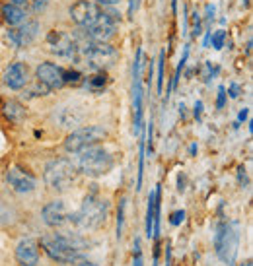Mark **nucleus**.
Masks as SVG:
<instances>
[{
  "label": "nucleus",
  "instance_id": "obj_1",
  "mask_svg": "<svg viewBox=\"0 0 253 266\" xmlns=\"http://www.w3.org/2000/svg\"><path fill=\"white\" fill-rule=\"evenodd\" d=\"M41 247L53 261L76 263L84 257L88 243L76 233H49L41 239Z\"/></svg>",
  "mask_w": 253,
  "mask_h": 266
},
{
  "label": "nucleus",
  "instance_id": "obj_2",
  "mask_svg": "<svg viewBox=\"0 0 253 266\" xmlns=\"http://www.w3.org/2000/svg\"><path fill=\"white\" fill-rule=\"evenodd\" d=\"M109 216V200L101 198L98 193L86 194L80 210L76 214H70L68 221L78 229H100L107 221Z\"/></svg>",
  "mask_w": 253,
  "mask_h": 266
},
{
  "label": "nucleus",
  "instance_id": "obj_3",
  "mask_svg": "<svg viewBox=\"0 0 253 266\" xmlns=\"http://www.w3.org/2000/svg\"><path fill=\"white\" fill-rule=\"evenodd\" d=\"M115 165L113 156L101 148V146H88L84 150L78 152V160H76V169L78 173H84L88 177H101L107 175Z\"/></svg>",
  "mask_w": 253,
  "mask_h": 266
},
{
  "label": "nucleus",
  "instance_id": "obj_4",
  "mask_svg": "<svg viewBox=\"0 0 253 266\" xmlns=\"http://www.w3.org/2000/svg\"><path fill=\"white\" fill-rule=\"evenodd\" d=\"M43 179H45V185L49 187L51 191L64 193L78 179L76 163L72 160H68V158H56V160L49 161L45 171H43Z\"/></svg>",
  "mask_w": 253,
  "mask_h": 266
},
{
  "label": "nucleus",
  "instance_id": "obj_5",
  "mask_svg": "<svg viewBox=\"0 0 253 266\" xmlns=\"http://www.w3.org/2000/svg\"><path fill=\"white\" fill-rule=\"evenodd\" d=\"M238 247H240V229H238V223L220 221L216 225V233H214V251H216V257L224 265L234 266V261L238 257Z\"/></svg>",
  "mask_w": 253,
  "mask_h": 266
},
{
  "label": "nucleus",
  "instance_id": "obj_6",
  "mask_svg": "<svg viewBox=\"0 0 253 266\" xmlns=\"http://www.w3.org/2000/svg\"><path fill=\"white\" fill-rule=\"evenodd\" d=\"M107 136V130L100 126V124H88V126H80L76 130H72L66 140H64V150L68 154H78L80 150L88 148V146H94L101 142L103 138Z\"/></svg>",
  "mask_w": 253,
  "mask_h": 266
},
{
  "label": "nucleus",
  "instance_id": "obj_7",
  "mask_svg": "<svg viewBox=\"0 0 253 266\" xmlns=\"http://www.w3.org/2000/svg\"><path fill=\"white\" fill-rule=\"evenodd\" d=\"M142 47L137 49V56L133 62V111H135V132L141 134L142 128V99H144V90H142Z\"/></svg>",
  "mask_w": 253,
  "mask_h": 266
},
{
  "label": "nucleus",
  "instance_id": "obj_8",
  "mask_svg": "<svg viewBox=\"0 0 253 266\" xmlns=\"http://www.w3.org/2000/svg\"><path fill=\"white\" fill-rule=\"evenodd\" d=\"M47 47L53 54L60 56V58H72L76 60V53H78V45H76V39L62 31V29H51L47 33Z\"/></svg>",
  "mask_w": 253,
  "mask_h": 266
},
{
  "label": "nucleus",
  "instance_id": "obj_9",
  "mask_svg": "<svg viewBox=\"0 0 253 266\" xmlns=\"http://www.w3.org/2000/svg\"><path fill=\"white\" fill-rule=\"evenodd\" d=\"M100 14H101V6H98V4L92 2V0H76V2L68 8L70 20H72L78 27H82V29L90 27V25L100 18Z\"/></svg>",
  "mask_w": 253,
  "mask_h": 266
},
{
  "label": "nucleus",
  "instance_id": "obj_10",
  "mask_svg": "<svg viewBox=\"0 0 253 266\" xmlns=\"http://www.w3.org/2000/svg\"><path fill=\"white\" fill-rule=\"evenodd\" d=\"M35 80L51 92L60 90V88H64V68L51 62V60L39 62L35 68Z\"/></svg>",
  "mask_w": 253,
  "mask_h": 266
},
{
  "label": "nucleus",
  "instance_id": "obj_11",
  "mask_svg": "<svg viewBox=\"0 0 253 266\" xmlns=\"http://www.w3.org/2000/svg\"><path fill=\"white\" fill-rule=\"evenodd\" d=\"M6 183H8V187H10L14 193H18V194L33 193L35 187H37V179H35L29 171H26L24 167H20V165L8 167V171H6Z\"/></svg>",
  "mask_w": 253,
  "mask_h": 266
},
{
  "label": "nucleus",
  "instance_id": "obj_12",
  "mask_svg": "<svg viewBox=\"0 0 253 266\" xmlns=\"http://www.w3.org/2000/svg\"><path fill=\"white\" fill-rule=\"evenodd\" d=\"M37 31H39V22L26 20L20 27H10V31L6 33V39L14 49H24L35 41Z\"/></svg>",
  "mask_w": 253,
  "mask_h": 266
},
{
  "label": "nucleus",
  "instance_id": "obj_13",
  "mask_svg": "<svg viewBox=\"0 0 253 266\" xmlns=\"http://www.w3.org/2000/svg\"><path fill=\"white\" fill-rule=\"evenodd\" d=\"M2 82L10 90H24L29 84V68L26 62H10L2 74Z\"/></svg>",
  "mask_w": 253,
  "mask_h": 266
},
{
  "label": "nucleus",
  "instance_id": "obj_14",
  "mask_svg": "<svg viewBox=\"0 0 253 266\" xmlns=\"http://www.w3.org/2000/svg\"><path fill=\"white\" fill-rule=\"evenodd\" d=\"M41 218H43L45 225H49V227H62L64 223H68L70 214H68L66 204L62 200H51L43 206Z\"/></svg>",
  "mask_w": 253,
  "mask_h": 266
},
{
  "label": "nucleus",
  "instance_id": "obj_15",
  "mask_svg": "<svg viewBox=\"0 0 253 266\" xmlns=\"http://www.w3.org/2000/svg\"><path fill=\"white\" fill-rule=\"evenodd\" d=\"M16 261L20 266H37L39 263V243L31 237H26L16 247Z\"/></svg>",
  "mask_w": 253,
  "mask_h": 266
},
{
  "label": "nucleus",
  "instance_id": "obj_16",
  "mask_svg": "<svg viewBox=\"0 0 253 266\" xmlns=\"http://www.w3.org/2000/svg\"><path fill=\"white\" fill-rule=\"evenodd\" d=\"M0 18H2V22H4L8 27H20V25L28 20L24 8H22V6H16V4H10V2H6V4L0 6Z\"/></svg>",
  "mask_w": 253,
  "mask_h": 266
},
{
  "label": "nucleus",
  "instance_id": "obj_17",
  "mask_svg": "<svg viewBox=\"0 0 253 266\" xmlns=\"http://www.w3.org/2000/svg\"><path fill=\"white\" fill-rule=\"evenodd\" d=\"M2 115L6 117V121H10V122H14V124H20V122L26 119L28 111H26V107L22 105L20 101L10 99V101H4V105H2Z\"/></svg>",
  "mask_w": 253,
  "mask_h": 266
},
{
  "label": "nucleus",
  "instance_id": "obj_18",
  "mask_svg": "<svg viewBox=\"0 0 253 266\" xmlns=\"http://www.w3.org/2000/svg\"><path fill=\"white\" fill-rule=\"evenodd\" d=\"M160 187H156L148 194V206H146V237H152V225H154V216H156V198H158Z\"/></svg>",
  "mask_w": 253,
  "mask_h": 266
},
{
  "label": "nucleus",
  "instance_id": "obj_19",
  "mask_svg": "<svg viewBox=\"0 0 253 266\" xmlns=\"http://www.w3.org/2000/svg\"><path fill=\"white\" fill-rule=\"evenodd\" d=\"M187 58H189V45H185V47H183V54H181V60H179V64H177V68H175V74H173V80H171L169 92H173V90L179 86V78H181V72H183V68H185Z\"/></svg>",
  "mask_w": 253,
  "mask_h": 266
},
{
  "label": "nucleus",
  "instance_id": "obj_20",
  "mask_svg": "<svg viewBox=\"0 0 253 266\" xmlns=\"http://www.w3.org/2000/svg\"><path fill=\"white\" fill-rule=\"evenodd\" d=\"M164 64H166V49L158 56V76H156V94H164Z\"/></svg>",
  "mask_w": 253,
  "mask_h": 266
},
{
  "label": "nucleus",
  "instance_id": "obj_21",
  "mask_svg": "<svg viewBox=\"0 0 253 266\" xmlns=\"http://www.w3.org/2000/svg\"><path fill=\"white\" fill-rule=\"evenodd\" d=\"M105 84H107V76H105L103 70H98L94 76L88 78V86H90L94 92H101V90L105 88Z\"/></svg>",
  "mask_w": 253,
  "mask_h": 266
},
{
  "label": "nucleus",
  "instance_id": "obj_22",
  "mask_svg": "<svg viewBox=\"0 0 253 266\" xmlns=\"http://www.w3.org/2000/svg\"><path fill=\"white\" fill-rule=\"evenodd\" d=\"M139 177H137V191L142 187V175H144V158H146V142L141 140V150H139Z\"/></svg>",
  "mask_w": 253,
  "mask_h": 266
},
{
  "label": "nucleus",
  "instance_id": "obj_23",
  "mask_svg": "<svg viewBox=\"0 0 253 266\" xmlns=\"http://www.w3.org/2000/svg\"><path fill=\"white\" fill-rule=\"evenodd\" d=\"M224 43H226V31H224V29H216L214 33H210L208 45H212L214 51H222Z\"/></svg>",
  "mask_w": 253,
  "mask_h": 266
},
{
  "label": "nucleus",
  "instance_id": "obj_24",
  "mask_svg": "<svg viewBox=\"0 0 253 266\" xmlns=\"http://www.w3.org/2000/svg\"><path fill=\"white\" fill-rule=\"evenodd\" d=\"M82 82V74L74 68H64V86H78Z\"/></svg>",
  "mask_w": 253,
  "mask_h": 266
},
{
  "label": "nucleus",
  "instance_id": "obj_25",
  "mask_svg": "<svg viewBox=\"0 0 253 266\" xmlns=\"http://www.w3.org/2000/svg\"><path fill=\"white\" fill-rule=\"evenodd\" d=\"M218 66H212V62H204V68H202V78H204V82L208 84L212 78H216L218 76Z\"/></svg>",
  "mask_w": 253,
  "mask_h": 266
},
{
  "label": "nucleus",
  "instance_id": "obj_26",
  "mask_svg": "<svg viewBox=\"0 0 253 266\" xmlns=\"http://www.w3.org/2000/svg\"><path fill=\"white\" fill-rule=\"evenodd\" d=\"M125 198H121V202H119V218H117V237L121 239V235H123V225H125Z\"/></svg>",
  "mask_w": 253,
  "mask_h": 266
},
{
  "label": "nucleus",
  "instance_id": "obj_27",
  "mask_svg": "<svg viewBox=\"0 0 253 266\" xmlns=\"http://www.w3.org/2000/svg\"><path fill=\"white\" fill-rule=\"evenodd\" d=\"M201 33H202V20H201V14L193 12V31H191V35H193V37H199Z\"/></svg>",
  "mask_w": 253,
  "mask_h": 266
},
{
  "label": "nucleus",
  "instance_id": "obj_28",
  "mask_svg": "<svg viewBox=\"0 0 253 266\" xmlns=\"http://www.w3.org/2000/svg\"><path fill=\"white\" fill-rule=\"evenodd\" d=\"M29 4H31V10L35 14H43L49 6V0H29Z\"/></svg>",
  "mask_w": 253,
  "mask_h": 266
},
{
  "label": "nucleus",
  "instance_id": "obj_29",
  "mask_svg": "<svg viewBox=\"0 0 253 266\" xmlns=\"http://www.w3.org/2000/svg\"><path fill=\"white\" fill-rule=\"evenodd\" d=\"M133 266H144V261H142V251H141V241L135 239V263Z\"/></svg>",
  "mask_w": 253,
  "mask_h": 266
},
{
  "label": "nucleus",
  "instance_id": "obj_30",
  "mask_svg": "<svg viewBox=\"0 0 253 266\" xmlns=\"http://www.w3.org/2000/svg\"><path fill=\"white\" fill-rule=\"evenodd\" d=\"M226 97H228L226 88L220 86V88H218V97H216V109H224V105H226Z\"/></svg>",
  "mask_w": 253,
  "mask_h": 266
},
{
  "label": "nucleus",
  "instance_id": "obj_31",
  "mask_svg": "<svg viewBox=\"0 0 253 266\" xmlns=\"http://www.w3.org/2000/svg\"><path fill=\"white\" fill-rule=\"evenodd\" d=\"M183 219H185V212H183V210H177V212H173L169 216V223H171V225H179Z\"/></svg>",
  "mask_w": 253,
  "mask_h": 266
},
{
  "label": "nucleus",
  "instance_id": "obj_32",
  "mask_svg": "<svg viewBox=\"0 0 253 266\" xmlns=\"http://www.w3.org/2000/svg\"><path fill=\"white\" fill-rule=\"evenodd\" d=\"M139 6H141V0H129V10H127L129 20H133V18H135V14H137Z\"/></svg>",
  "mask_w": 253,
  "mask_h": 266
},
{
  "label": "nucleus",
  "instance_id": "obj_33",
  "mask_svg": "<svg viewBox=\"0 0 253 266\" xmlns=\"http://www.w3.org/2000/svg\"><path fill=\"white\" fill-rule=\"evenodd\" d=\"M228 94H230V97H232V99H238V97H240V94H242V88H240L236 82H232V84L228 86Z\"/></svg>",
  "mask_w": 253,
  "mask_h": 266
},
{
  "label": "nucleus",
  "instance_id": "obj_34",
  "mask_svg": "<svg viewBox=\"0 0 253 266\" xmlns=\"http://www.w3.org/2000/svg\"><path fill=\"white\" fill-rule=\"evenodd\" d=\"M92 2H96L101 8H113V6H119L123 0H92Z\"/></svg>",
  "mask_w": 253,
  "mask_h": 266
},
{
  "label": "nucleus",
  "instance_id": "obj_35",
  "mask_svg": "<svg viewBox=\"0 0 253 266\" xmlns=\"http://www.w3.org/2000/svg\"><path fill=\"white\" fill-rule=\"evenodd\" d=\"M193 115H195V119H197V121H201V117H202V101H197V103H195V107H193Z\"/></svg>",
  "mask_w": 253,
  "mask_h": 266
},
{
  "label": "nucleus",
  "instance_id": "obj_36",
  "mask_svg": "<svg viewBox=\"0 0 253 266\" xmlns=\"http://www.w3.org/2000/svg\"><path fill=\"white\" fill-rule=\"evenodd\" d=\"M248 113H250L248 109H244V111H240V117H238V122H236V126H238L240 122H244V121L248 119Z\"/></svg>",
  "mask_w": 253,
  "mask_h": 266
},
{
  "label": "nucleus",
  "instance_id": "obj_37",
  "mask_svg": "<svg viewBox=\"0 0 253 266\" xmlns=\"http://www.w3.org/2000/svg\"><path fill=\"white\" fill-rule=\"evenodd\" d=\"M8 2H10V4H16V6H22V8H24L26 4H29V0H8Z\"/></svg>",
  "mask_w": 253,
  "mask_h": 266
},
{
  "label": "nucleus",
  "instance_id": "obj_38",
  "mask_svg": "<svg viewBox=\"0 0 253 266\" xmlns=\"http://www.w3.org/2000/svg\"><path fill=\"white\" fill-rule=\"evenodd\" d=\"M197 150H199V146H197V144H191V146H189V154H191V156H195V154H197Z\"/></svg>",
  "mask_w": 253,
  "mask_h": 266
},
{
  "label": "nucleus",
  "instance_id": "obj_39",
  "mask_svg": "<svg viewBox=\"0 0 253 266\" xmlns=\"http://www.w3.org/2000/svg\"><path fill=\"white\" fill-rule=\"evenodd\" d=\"M171 14H177V0H171Z\"/></svg>",
  "mask_w": 253,
  "mask_h": 266
},
{
  "label": "nucleus",
  "instance_id": "obj_40",
  "mask_svg": "<svg viewBox=\"0 0 253 266\" xmlns=\"http://www.w3.org/2000/svg\"><path fill=\"white\" fill-rule=\"evenodd\" d=\"M78 266H98V265H96V263H92V261H82Z\"/></svg>",
  "mask_w": 253,
  "mask_h": 266
},
{
  "label": "nucleus",
  "instance_id": "obj_41",
  "mask_svg": "<svg viewBox=\"0 0 253 266\" xmlns=\"http://www.w3.org/2000/svg\"><path fill=\"white\" fill-rule=\"evenodd\" d=\"M246 266H252V263H250V261H248V263H246Z\"/></svg>",
  "mask_w": 253,
  "mask_h": 266
}]
</instances>
